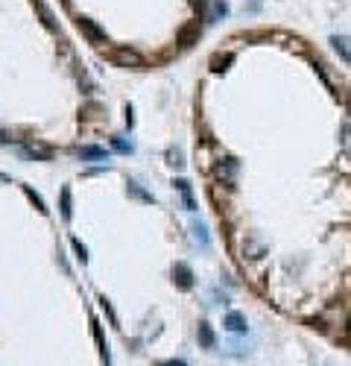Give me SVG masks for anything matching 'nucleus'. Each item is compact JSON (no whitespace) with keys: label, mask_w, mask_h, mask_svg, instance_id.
<instances>
[{"label":"nucleus","mask_w":351,"mask_h":366,"mask_svg":"<svg viewBox=\"0 0 351 366\" xmlns=\"http://www.w3.org/2000/svg\"><path fill=\"white\" fill-rule=\"evenodd\" d=\"M196 33H199V27L193 24V27H187V30H182V35H179V41H182L184 47H187V44L193 41V35H196Z\"/></svg>","instance_id":"obj_17"},{"label":"nucleus","mask_w":351,"mask_h":366,"mask_svg":"<svg viewBox=\"0 0 351 366\" xmlns=\"http://www.w3.org/2000/svg\"><path fill=\"white\" fill-rule=\"evenodd\" d=\"M33 6H35V12L41 15V24H44L47 30H56V15L50 12V6H47L44 0H33Z\"/></svg>","instance_id":"obj_8"},{"label":"nucleus","mask_w":351,"mask_h":366,"mask_svg":"<svg viewBox=\"0 0 351 366\" xmlns=\"http://www.w3.org/2000/svg\"><path fill=\"white\" fill-rule=\"evenodd\" d=\"M237 170H240V164H237L234 158H222V161L217 164V176H219V182L231 188V185L237 182Z\"/></svg>","instance_id":"obj_2"},{"label":"nucleus","mask_w":351,"mask_h":366,"mask_svg":"<svg viewBox=\"0 0 351 366\" xmlns=\"http://www.w3.org/2000/svg\"><path fill=\"white\" fill-rule=\"evenodd\" d=\"M76 30H79L88 41H94V44H102V41H105V30H102L97 21H91V18L79 15V18H76Z\"/></svg>","instance_id":"obj_1"},{"label":"nucleus","mask_w":351,"mask_h":366,"mask_svg":"<svg viewBox=\"0 0 351 366\" xmlns=\"http://www.w3.org/2000/svg\"><path fill=\"white\" fill-rule=\"evenodd\" d=\"M158 366H187L184 360H167V363H158Z\"/></svg>","instance_id":"obj_23"},{"label":"nucleus","mask_w":351,"mask_h":366,"mask_svg":"<svg viewBox=\"0 0 351 366\" xmlns=\"http://www.w3.org/2000/svg\"><path fill=\"white\" fill-rule=\"evenodd\" d=\"M76 155H79L82 161H100V158H105L108 152L102 150V147H94V144H85V147H79V150H76Z\"/></svg>","instance_id":"obj_7"},{"label":"nucleus","mask_w":351,"mask_h":366,"mask_svg":"<svg viewBox=\"0 0 351 366\" xmlns=\"http://www.w3.org/2000/svg\"><path fill=\"white\" fill-rule=\"evenodd\" d=\"M114 62H117V65H123V67H129V65H132V67H141V65H144V59H141L135 50H126V47L114 50Z\"/></svg>","instance_id":"obj_5"},{"label":"nucleus","mask_w":351,"mask_h":366,"mask_svg":"<svg viewBox=\"0 0 351 366\" xmlns=\"http://www.w3.org/2000/svg\"><path fill=\"white\" fill-rule=\"evenodd\" d=\"M225 328H228L231 334H243V331H246V316L237 314V311H231V314L225 316Z\"/></svg>","instance_id":"obj_10"},{"label":"nucleus","mask_w":351,"mask_h":366,"mask_svg":"<svg viewBox=\"0 0 351 366\" xmlns=\"http://www.w3.org/2000/svg\"><path fill=\"white\" fill-rule=\"evenodd\" d=\"M173 282L179 284L182 290H190V287H193V272H190V266H187V264H176V266H173Z\"/></svg>","instance_id":"obj_3"},{"label":"nucleus","mask_w":351,"mask_h":366,"mask_svg":"<svg viewBox=\"0 0 351 366\" xmlns=\"http://www.w3.org/2000/svg\"><path fill=\"white\" fill-rule=\"evenodd\" d=\"M167 164L170 167H184V155H182V150H167Z\"/></svg>","instance_id":"obj_15"},{"label":"nucleus","mask_w":351,"mask_h":366,"mask_svg":"<svg viewBox=\"0 0 351 366\" xmlns=\"http://www.w3.org/2000/svg\"><path fill=\"white\" fill-rule=\"evenodd\" d=\"M24 194H27V197H30V200L35 202V208H38L41 214H47V205H44V200H41V197L35 194V191H33V188H30V185H24Z\"/></svg>","instance_id":"obj_14"},{"label":"nucleus","mask_w":351,"mask_h":366,"mask_svg":"<svg viewBox=\"0 0 351 366\" xmlns=\"http://www.w3.org/2000/svg\"><path fill=\"white\" fill-rule=\"evenodd\" d=\"M331 41H334L336 53H339V56H342L345 62H351V47H348V38H339V35H334Z\"/></svg>","instance_id":"obj_12"},{"label":"nucleus","mask_w":351,"mask_h":366,"mask_svg":"<svg viewBox=\"0 0 351 366\" xmlns=\"http://www.w3.org/2000/svg\"><path fill=\"white\" fill-rule=\"evenodd\" d=\"M129 194H135L138 200H144V202H152V194L141 191V185H138V182H129Z\"/></svg>","instance_id":"obj_16"},{"label":"nucleus","mask_w":351,"mask_h":366,"mask_svg":"<svg viewBox=\"0 0 351 366\" xmlns=\"http://www.w3.org/2000/svg\"><path fill=\"white\" fill-rule=\"evenodd\" d=\"M111 147H114L117 152H132L135 150L132 144H129V141H123V138H114V141H111Z\"/></svg>","instance_id":"obj_18"},{"label":"nucleus","mask_w":351,"mask_h":366,"mask_svg":"<svg viewBox=\"0 0 351 366\" xmlns=\"http://www.w3.org/2000/svg\"><path fill=\"white\" fill-rule=\"evenodd\" d=\"M21 152L27 155V158H53V147H44V144H24Z\"/></svg>","instance_id":"obj_6"},{"label":"nucleus","mask_w":351,"mask_h":366,"mask_svg":"<svg viewBox=\"0 0 351 366\" xmlns=\"http://www.w3.org/2000/svg\"><path fill=\"white\" fill-rule=\"evenodd\" d=\"M342 147L351 152V120L345 123V126H342Z\"/></svg>","instance_id":"obj_19"},{"label":"nucleus","mask_w":351,"mask_h":366,"mask_svg":"<svg viewBox=\"0 0 351 366\" xmlns=\"http://www.w3.org/2000/svg\"><path fill=\"white\" fill-rule=\"evenodd\" d=\"M228 12V3L225 0H214V18H222Z\"/></svg>","instance_id":"obj_20"},{"label":"nucleus","mask_w":351,"mask_h":366,"mask_svg":"<svg viewBox=\"0 0 351 366\" xmlns=\"http://www.w3.org/2000/svg\"><path fill=\"white\" fill-rule=\"evenodd\" d=\"M70 243H73V249H76V258H79V261H88V249H85L82 243H79V240H76V237H73V240H70Z\"/></svg>","instance_id":"obj_21"},{"label":"nucleus","mask_w":351,"mask_h":366,"mask_svg":"<svg viewBox=\"0 0 351 366\" xmlns=\"http://www.w3.org/2000/svg\"><path fill=\"white\" fill-rule=\"evenodd\" d=\"M193 3V9H199V12H205V6H208V0H190Z\"/></svg>","instance_id":"obj_22"},{"label":"nucleus","mask_w":351,"mask_h":366,"mask_svg":"<svg viewBox=\"0 0 351 366\" xmlns=\"http://www.w3.org/2000/svg\"><path fill=\"white\" fill-rule=\"evenodd\" d=\"M196 340H199L202 349H217V337H214V328H211L208 322H199V328H196Z\"/></svg>","instance_id":"obj_4"},{"label":"nucleus","mask_w":351,"mask_h":366,"mask_svg":"<svg viewBox=\"0 0 351 366\" xmlns=\"http://www.w3.org/2000/svg\"><path fill=\"white\" fill-rule=\"evenodd\" d=\"M193 237H196V243H199L202 249H208V229H205V223H193Z\"/></svg>","instance_id":"obj_11"},{"label":"nucleus","mask_w":351,"mask_h":366,"mask_svg":"<svg viewBox=\"0 0 351 366\" xmlns=\"http://www.w3.org/2000/svg\"><path fill=\"white\" fill-rule=\"evenodd\" d=\"M62 217H65V220L73 217V208H70V188H62Z\"/></svg>","instance_id":"obj_13"},{"label":"nucleus","mask_w":351,"mask_h":366,"mask_svg":"<svg viewBox=\"0 0 351 366\" xmlns=\"http://www.w3.org/2000/svg\"><path fill=\"white\" fill-rule=\"evenodd\" d=\"M173 188H176V191L182 194V200H184V208H187V211H193L196 205H193V194H190V182H187V179H176V182H173Z\"/></svg>","instance_id":"obj_9"}]
</instances>
